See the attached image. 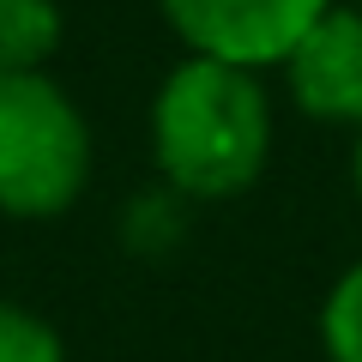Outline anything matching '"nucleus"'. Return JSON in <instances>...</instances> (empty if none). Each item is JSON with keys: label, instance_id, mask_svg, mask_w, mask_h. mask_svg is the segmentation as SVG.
<instances>
[{"label": "nucleus", "instance_id": "f257e3e1", "mask_svg": "<svg viewBox=\"0 0 362 362\" xmlns=\"http://www.w3.org/2000/svg\"><path fill=\"white\" fill-rule=\"evenodd\" d=\"M151 157L187 199H235L272 157V103L259 73L187 54L151 103Z\"/></svg>", "mask_w": 362, "mask_h": 362}, {"label": "nucleus", "instance_id": "f03ea898", "mask_svg": "<svg viewBox=\"0 0 362 362\" xmlns=\"http://www.w3.org/2000/svg\"><path fill=\"white\" fill-rule=\"evenodd\" d=\"M90 181V127L49 73H0V211L61 218Z\"/></svg>", "mask_w": 362, "mask_h": 362}, {"label": "nucleus", "instance_id": "7ed1b4c3", "mask_svg": "<svg viewBox=\"0 0 362 362\" xmlns=\"http://www.w3.org/2000/svg\"><path fill=\"white\" fill-rule=\"evenodd\" d=\"M338 0H163V18L187 54L230 66H284L290 49L332 13Z\"/></svg>", "mask_w": 362, "mask_h": 362}, {"label": "nucleus", "instance_id": "20e7f679", "mask_svg": "<svg viewBox=\"0 0 362 362\" xmlns=\"http://www.w3.org/2000/svg\"><path fill=\"white\" fill-rule=\"evenodd\" d=\"M302 115L362 133V6H332L284 61Z\"/></svg>", "mask_w": 362, "mask_h": 362}, {"label": "nucleus", "instance_id": "39448f33", "mask_svg": "<svg viewBox=\"0 0 362 362\" xmlns=\"http://www.w3.org/2000/svg\"><path fill=\"white\" fill-rule=\"evenodd\" d=\"M54 49H61L54 0H0V73H49Z\"/></svg>", "mask_w": 362, "mask_h": 362}, {"label": "nucleus", "instance_id": "423d86ee", "mask_svg": "<svg viewBox=\"0 0 362 362\" xmlns=\"http://www.w3.org/2000/svg\"><path fill=\"white\" fill-rule=\"evenodd\" d=\"M320 344H326V362H362V259L332 284V296H326Z\"/></svg>", "mask_w": 362, "mask_h": 362}, {"label": "nucleus", "instance_id": "0eeeda50", "mask_svg": "<svg viewBox=\"0 0 362 362\" xmlns=\"http://www.w3.org/2000/svg\"><path fill=\"white\" fill-rule=\"evenodd\" d=\"M0 362H66V344L42 314L0 302Z\"/></svg>", "mask_w": 362, "mask_h": 362}, {"label": "nucleus", "instance_id": "6e6552de", "mask_svg": "<svg viewBox=\"0 0 362 362\" xmlns=\"http://www.w3.org/2000/svg\"><path fill=\"white\" fill-rule=\"evenodd\" d=\"M350 181H356V199H362V133H356V151H350Z\"/></svg>", "mask_w": 362, "mask_h": 362}]
</instances>
